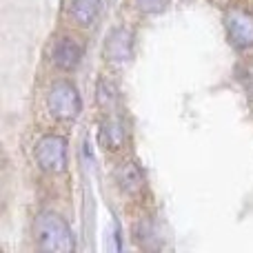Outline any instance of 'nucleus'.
Masks as SVG:
<instances>
[{
    "label": "nucleus",
    "instance_id": "nucleus-1",
    "mask_svg": "<svg viewBox=\"0 0 253 253\" xmlns=\"http://www.w3.org/2000/svg\"><path fill=\"white\" fill-rule=\"evenodd\" d=\"M36 247L44 253H71L76 240L71 227L53 211H44L36 218Z\"/></svg>",
    "mask_w": 253,
    "mask_h": 253
},
{
    "label": "nucleus",
    "instance_id": "nucleus-2",
    "mask_svg": "<svg viewBox=\"0 0 253 253\" xmlns=\"http://www.w3.org/2000/svg\"><path fill=\"white\" fill-rule=\"evenodd\" d=\"M47 107L53 118L76 120L80 109H83V100H80V93L76 89V84H71L69 80H56L51 84V89H49Z\"/></svg>",
    "mask_w": 253,
    "mask_h": 253
},
{
    "label": "nucleus",
    "instance_id": "nucleus-3",
    "mask_svg": "<svg viewBox=\"0 0 253 253\" xmlns=\"http://www.w3.org/2000/svg\"><path fill=\"white\" fill-rule=\"evenodd\" d=\"M36 162L47 173H62L67 167V140L62 135H42L36 144Z\"/></svg>",
    "mask_w": 253,
    "mask_h": 253
},
{
    "label": "nucleus",
    "instance_id": "nucleus-4",
    "mask_svg": "<svg viewBox=\"0 0 253 253\" xmlns=\"http://www.w3.org/2000/svg\"><path fill=\"white\" fill-rule=\"evenodd\" d=\"M224 27H227V38L238 51L253 47V16L247 9L233 7L224 16Z\"/></svg>",
    "mask_w": 253,
    "mask_h": 253
},
{
    "label": "nucleus",
    "instance_id": "nucleus-5",
    "mask_svg": "<svg viewBox=\"0 0 253 253\" xmlns=\"http://www.w3.org/2000/svg\"><path fill=\"white\" fill-rule=\"evenodd\" d=\"M114 180L118 184V189L126 196H140L144 191V173L135 162L125 160L116 167Z\"/></svg>",
    "mask_w": 253,
    "mask_h": 253
},
{
    "label": "nucleus",
    "instance_id": "nucleus-6",
    "mask_svg": "<svg viewBox=\"0 0 253 253\" xmlns=\"http://www.w3.org/2000/svg\"><path fill=\"white\" fill-rule=\"evenodd\" d=\"M133 53V34L125 27H118L109 34L105 42V58L111 62H125Z\"/></svg>",
    "mask_w": 253,
    "mask_h": 253
},
{
    "label": "nucleus",
    "instance_id": "nucleus-7",
    "mask_svg": "<svg viewBox=\"0 0 253 253\" xmlns=\"http://www.w3.org/2000/svg\"><path fill=\"white\" fill-rule=\"evenodd\" d=\"M100 147L107 151H118L126 142V125L120 116H109L105 123L100 125Z\"/></svg>",
    "mask_w": 253,
    "mask_h": 253
},
{
    "label": "nucleus",
    "instance_id": "nucleus-8",
    "mask_svg": "<svg viewBox=\"0 0 253 253\" xmlns=\"http://www.w3.org/2000/svg\"><path fill=\"white\" fill-rule=\"evenodd\" d=\"M80 58H83V47L74 38H60L53 47V62L62 71L76 69L80 65Z\"/></svg>",
    "mask_w": 253,
    "mask_h": 253
},
{
    "label": "nucleus",
    "instance_id": "nucleus-9",
    "mask_svg": "<svg viewBox=\"0 0 253 253\" xmlns=\"http://www.w3.org/2000/svg\"><path fill=\"white\" fill-rule=\"evenodd\" d=\"M98 9H100V0H74L71 16L80 27H89L96 20Z\"/></svg>",
    "mask_w": 253,
    "mask_h": 253
},
{
    "label": "nucleus",
    "instance_id": "nucleus-10",
    "mask_svg": "<svg viewBox=\"0 0 253 253\" xmlns=\"http://www.w3.org/2000/svg\"><path fill=\"white\" fill-rule=\"evenodd\" d=\"M96 100L105 111L114 114L116 105H118V87H116L111 80L102 78L100 83H98V89H96Z\"/></svg>",
    "mask_w": 253,
    "mask_h": 253
},
{
    "label": "nucleus",
    "instance_id": "nucleus-11",
    "mask_svg": "<svg viewBox=\"0 0 253 253\" xmlns=\"http://www.w3.org/2000/svg\"><path fill=\"white\" fill-rule=\"evenodd\" d=\"M135 4H138V9L144 13H158L169 4V0H135Z\"/></svg>",
    "mask_w": 253,
    "mask_h": 253
}]
</instances>
